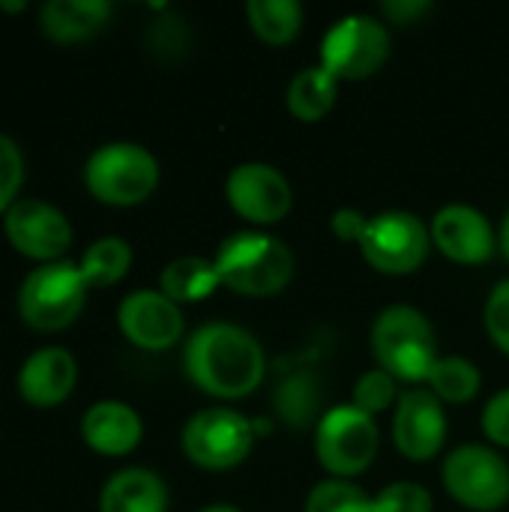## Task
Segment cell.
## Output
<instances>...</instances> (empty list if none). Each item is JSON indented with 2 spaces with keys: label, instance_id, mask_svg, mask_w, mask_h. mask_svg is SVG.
Returning <instances> with one entry per match:
<instances>
[{
  "label": "cell",
  "instance_id": "5",
  "mask_svg": "<svg viewBox=\"0 0 509 512\" xmlns=\"http://www.w3.org/2000/svg\"><path fill=\"white\" fill-rule=\"evenodd\" d=\"M87 282L72 261H51L30 270L18 288V315L36 333L66 330L87 303Z\"/></svg>",
  "mask_w": 509,
  "mask_h": 512
},
{
  "label": "cell",
  "instance_id": "8",
  "mask_svg": "<svg viewBox=\"0 0 509 512\" xmlns=\"http://www.w3.org/2000/svg\"><path fill=\"white\" fill-rule=\"evenodd\" d=\"M390 57V30L381 18L351 12L333 21L321 39V60L339 84L372 78Z\"/></svg>",
  "mask_w": 509,
  "mask_h": 512
},
{
  "label": "cell",
  "instance_id": "13",
  "mask_svg": "<svg viewBox=\"0 0 509 512\" xmlns=\"http://www.w3.org/2000/svg\"><path fill=\"white\" fill-rule=\"evenodd\" d=\"M447 441L444 402L429 387H411L393 408V444L408 462H432Z\"/></svg>",
  "mask_w": 509,
  "mask_h": 512
},
{
  "label": "cell",
  "instance_id": "35",
  "mask_svg": "<svg viewBox=\"0 0 509 512\" xmlns=\"http://www.w3.org/2000/svg\"><path fill=\"white\" fill-rule=\"evenodd\" d=\"M3 12H24L27 9V0H18V3H0Z\"/></svg>",
  "mask_w": 509,
  "mask_h": 512
},
{
  "label": "cell",
  "instance_id": "20",
  "mask_svg": "<svg viewBox=\"0 0 509 512\" xmlns=\"http://www.w3.org/2000/svg\"><path fill=\"white\" fill-rule=\"evenodd\" d=\"M339 96V81L324 66H303L285 87V105L300 123L324 120Z\"/></svg>",
  "mask_w": 509,
  "mask_h": 512
},
{
  "label": "cell",
  "instance_id": "9",
  "mask_svg": "<svg viewBox=\"0 0 509 512\" xmlns=\"http://www.w3.org/2000/svg\"><path fill=\"white\" fill-rule=\"evenodd\" d=\"M357 246L372 270L384 276H408L426 264L432 252V231L417 213L384 210L369 216Z\"/></svg>",
  "mask_w": 509,
  "mask_h": 512
},
{
  "label": "cell",
  "instance_id": "27",
  "mask_svg": "<svg viewBox=\"0 0 509 512\" xmlns=\"http://www.w3.org/2000/svg\"><path fill=\"white\" fill-rule=\"evenodd\" d=\"M399 396H402L399 381L393 375H387L384 369H369L357 378L354 393H351V405H357L369 417H378L387 408H393L399 402Z\"/></svg>",
  "mask_w": 509,
  "mask_h": 512
},
{
  "label": "cell",
  "instance_id": "19",
  "mask_svg": "<svg viewBox=\"0 0 509 512\" xmlns=\"http://www.w3.org/2000/svg\"><path fill=\"white\" fill-rule=\"evenodd\" d=\"M111 18L108 0H48L39 9V27L51 42L72 45L96 36Z\"/></svg>",
  "mask_w": 509,
  "mask_h": 512
},
{
  "label": "cell",
  "instance_id": "6",
  "mask_svg": "<svg viewBox=\"0 0 509 512\" xmlns=\"http://www.w3.org/2000/svg\"><path fill=\"white\" fill-rule=\"evenodd\" d=\"M378 447L381 435L375 417L351 402L327 408L315 426V456L333 480H351L369 471Z\"/></svg>",
  "mask_w": 509,
  "mask_h": 512
},
{
  "label": "cell",
  "instance_id": "21",
  "mask_svg": "<svg viewBox=\"0 0 509 512\" xmlns=\"http://www.w3.org/2000/svg\"><path fill=\"white\" fill-rule=\"evenodd\" d=\"M219 288V273L213 258L201 255H180L168 261L159 273V291L174 300L177 306L186 303H201Z\"/></svg>",
  "mask_w": 509,
  "mask_h": 512
},
{
  "label": "cell",
  "instance_id": "26",
  "mask_svg": "<svg viewBox=\"0 0 509 512\" xmlns=\"http://www.w3.org/2000/svg\"><path fill=\"white\" fill-rule=\"evenodd\" d=\"M303 512H375V498L351 480H321L309 489Z\"/></svg>",
  "mask_w": 509,
  "mask_h": 512
},
{
  "label": "cell",
  "instance_id": "31",
  "mask_svg": "<svg viewBox=\"0 0 509 512\" xmlns=\"http://www.w3.org/2000/svg\"><path fill=\"white\" fill-rule=\"evenodd\" d=\"M480 426H483V435H486L492 444L507 447L509 450V387L507 390H498V393L486 402V408H483V414H480Z\"/></svg>",
  "mask_w": 509,
  "mask_h": 512
},
{
  "label": "cell",
  "instance_id": "18",
  "mask_svg": "<svg viewBox=\"0 0 509 512\" xmlns=\"http://www.w3.org/2000/svg\"><path fill=\"white\" fill-rule=\"evenodd\" d=\"M168 486L150 468H123L99 492V512H168Z\"/></svg>",
  "mask_w": 509,
  "mask_h": 512
},
{
  "label": "cell",
  "instance_id": "11",
  "mask_svg": "<svg viewBox=\"0 0 509 512\" xmlns=\"http://www.w3.org/2000/svg\"><path fill=\"white\" fill-rule=\"evenodd\" d=\"M228 207L255 228L282 222L294 207L291 180L270 162H240L225 177Z\"/></svg>",
  "mask_w": 509,
  "mask_h": 512
},
{
  "label": "cell",
  "instance_id": "14",
  "mask_svg": "<svg viewBox=\"0 0 509 512\" xmlns=\"http://www.w3.org/2000/svg\"><path fill=\"white\" fill-rule=\"evenodd\" d=\"M432 246L453 264L480 267L489 264L498 252V234L483 210L471 204H444L432 222Z\"/></svg>",
  "mask_w": 509,
  "mask_h": 512
},
{
  "label": "cell",
  "instance_id": "34",
  "mask_svg": "<svg viewBox=\"0 0 509 512\" xmlns=\"http://www.w3.org/2000/svg\"><path fill=\"white\" fill-rule=\"evenodd\" d=\"M498 249H501V255L509 261V210L504 213V222L498 228Z\"/></svg>",
  "mask_w": 509,
  "mask_h": 512
},
{
  "label": "cell",
  "instance_id": "25",
  "mask_svg": "<svg viewBox=\"0 0 509 512\" xmlns=\"http://www.w3.org/2000/svg\"><path fill=\"white\" fill-rule=\"evenodd\" d=\"M426 387L450 405L471 402L483 387V372L468 357H441L426 381Z\"/></svg>",
  "mask_w": 509,
  "mask_h": 512
},
{
  "label": "cell",
  "instance_id": "32",
  "mask_svg": "<svg viewBox=\"0 0 509 512\" xmlns=\"http://www.w3.org/2000/svg\"><path fill=\"white\" fill-rule=\"evenodd\" d=\"M366 225H369V216L360 213L357 207H339V210L330 216V231H333L339 240H345V243H360Z\"/></svg>",
  "mask_w": 509,
  "mask_h": 512
},
{
  "label": "cell",
  "instance_id": "29",
  "mask_svg": "<svg viewBox=\"0 0 509 512\" xmlns=\"http://www.w3.org/2000/svg\"><path fill=\"white\" fill-rule=\"evenodd\" d=\"M483 327L495 348L509 357V276L489 291L483 306Z\"/></svg>",
  "mask_w": 509,
  "mask_h": 512
},
{
  "label": "cell",
  "instance_id": "15",
  "mask_svg": "<svg viewBox=\"0 0 509 512\" xmlns=\"http://www.w3.org/2000/svg\"><path fill=\"white\" fill-rule=\"evenodd\" d=\"M117 327L141 351H168L183 339L186 318L180 306L162 291L141 288L120 300Z\"/></svg>",
  "mask_w": 509,
  "mask_h": 512
},
{
  "label": "cell",
  "instance_id": "23",
  "mask_svg": "<svg viewBox=\"0 0 509 512\" xmlns=\"http://www.w3.org/2000/svg\"><path fill=\"white\" fill-rule=\"evenodd\" d=\"M78 267H81V276H84L87 288H111L129 273L132 246L123 237H114V234L99 237L84 249Z\"/></svg>",
  "mask_w": 509,
  "mask_h": 512
},
{
  "label": "cell",
  "instance_id": "24",
  "mask_svg": "<svg viewBox=\"0 0 509 512\" xmlns=\"http://www.w3.org/2000/svg\"><path fill=\"white\" fill-rule=\"evenodd\" d=\"M246 18L267 45H288L303 27V6L297 0H249Z\"/></svg>",
  "mask_w": 509,
  "mask_h": 512
},
{
  "label": "cell",
  "instance_id": "4",
  "mask_svg": "<svg viewBox=\"0 0 509 512\" xmlns=\"http://www.w3.org/2000/svg\"><path fill=\"white\" fill-rule=\"evenodd\" d=\"M87 192L111 207H135L159 186L156 156L135 141H111L90 153L84 165Z\"/></svg>",
  "mask_w": 509,
  "mask_h": 512
},
{
  "label": "cell",
  "instance_id": "22",
  "mask_svg": "<svg viewBox=\"0 0 509 512\" xmlns=\"http://www.w3.org/2000/svg\"><path fill=\"white\" fill-rule=\"evenodd\" d=\"M276 414L294 426V429H306V426H318L321 420V402H324V393H321V384L315 375L309 372H297L291 378H285L279 387H276Z\"/></svg>",
  "mask_w": 509,
  "mask_h": 512
},
{
  "label": "cell",
  "instance_id": "3",
  "mask_svg": "<svg viewBox=\"0 0 509 512\" xmlns=\"http://www.w3.org/2000/svg\"><path fill=\"white\" fill-rule=\"evenodd\" d=\"M372 354L378 369L402 384H426L438 354L432 321L411 303L384 306L372 324Z\"/></svg>",
  "mask_w": 509,
  "mask_h": 512
},
{
  "label": "cell",
  "instance_id": "33",
  "mask_svg": "<svg viewBox=\"0 0 509 512\" xmlns=\"http://www.w3.org/2000/svg\"><path fill=\"white\" fill-rule=\"evenodd\" d=\"M429 9V3H423V0H393V3H384V15L390 18V21H396V24H405L408 18H417V15H423Z\"/></svg>",
  "mask_w": 509,
  "mask_h": 512
},
{
  "label": "cell",
  "instance_id": "36",
  "mask_svg": "<svg viewBox=\"0 0 509 512\" xmlns=\"http://www.w3.org/2000/svg\"><path fill=\"white\" fill-rule=\"evenodd\" d=\"M198 512H243L237 510V507H231V504H210V507H204V510Z\"/></svg>",
  "mask_w": 509,
  "mask_h": 512
},
{
  "label": "cell",
  "instance_id": "2",
  "mask_svg": "<svg viewBox=\"0 0 509 512\" xmlns=\"http://www.w3.org/2000/svg\"><path fill=\"white\" fill-rule=\"evenodd\" d=\"M219 285L240 297H276L294 279V252L261 228L234 231L213 255Z\"/></svg>",
  "mask_w": 509,
  "mask_h": 512
},
{
  "label": "cell",
  "instance_id": "10",
  "mask_svg": "<svg viewBox=\"0 0 509 512\" xmlns=\"http://www.w3.org/2000/svg\"><path fill=\"white\" fill-rule=\"evenodd\" d=\"M444 489L465 510L495 512L509 501L507 459L486 444H462L444 456Z\"/></svg>",
  "mask_w": 509,
  "mask_h": 512
},
{
  "label": "cell",
  "instance_id": "16",
  "mask_svg": "<svg viewBox=\"0 0 509 512\" xmlns=\"http://www.w3.org/2000/svg\"><path fill=\"white\" fill-rule=\"evenodd\" d=\"M78 381L75 357L66 348H39L18 369V393L33 408H54L69 399Z\"/></svg>",
  "mask_w": 509,
  "mask_h": 512
},
{
  "label": "cell",
  "instance_id": "12",
  "mask_svg": "<svg viewBox=\"0 0 509 512\" xmlns=\"http://www.w3.org/2000/svg\"><path fill=\"white\" fill-rule=\"evenodd\" d=\"M3 234L15 252L30 261H63L72 246V225L63 210L39 198H21L3 213Z\"/></svg>",
  "mask_w": 509,
  "mask_h": 512
},
{
  "label": "cell",
  "instance_id": "1",
  "mask_svg": "<svg viewBox=\"0 0 509 512\" xmlns=\"http://www.w3.org/2000/svg\"><path fill=\"white\" fill-rule=\"evenodd\" d=\"M183 369L201 393L234 402L264 384L267 354L252 330L231 321H210L186 339Z\"/></svg>",
  "mask_w": 509,
  "mask_h": 512
},
{
  "label": "cell",
  "instance_id": "30",
  "mask_svg": "<svg viewBox=\"0 0 509 512\" xmlns=\"http://www.w3.org/2000/svg\"><path fill=\"white\" fill-rule=\"evenodd\" d=\"M21 180H24V156L18 144L0 132V213H6L15 204Z\"/></svg>",
  "mask_w": 509,
  "mask_h": 512
},
{
  "label": "cell",
  "instance_id": "28",
  "mask_svg": "<svg viewBox=\"0 0 509 512\" xmlns=\"http://www.w3.org/2000/svg\"><path fill=\"white\" fill-rule=\"evenodd\" d=\"M375 512H432V495L414 480H399L375 495Z\"/></svg>",
  "mask_w": 509,
  "mask_h": 512
},
{
  "label": "cell",
  "instance_id": "7",
  "mask_svg": "<svg viewBox=\"0 0 509 512\" xmlns=\"http://www.w3.org/2000/svg\"><path fill=\"white\" fill-rule=\"evenodd\" d=\"M255 420L234 408H204L183 426L180 444L201 471H231L243 465L255 447Z\"/></svg>",
  "mask_w": 509,
  "mask_h": 512
},
{
  "label": "cell",
  "instance_id": "17",
  "mask_svg": "<svg viewBox=\"0 0 509 512\" xmlns=\"http://www.w3.org/2000/svg\"><path fill=\"white\" fill-rule=\"evenodd\" d=\"M81 438L93 453L117 459L129 456L141 444L144 423L132 405L120 399H102L90 405L87 414L81 417Z\"/></svg>",
  "mask_w": 509,
  "mask_h": 512
}]
</instances>
